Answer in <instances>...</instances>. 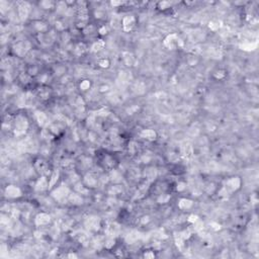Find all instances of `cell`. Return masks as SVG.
Wrapping results in <instances>:
<instances>
[{
	"label": "cell",
	"instance_id": "1",
	"mask_svg": "<svg viewBox=\"0 0 259 259\" xmlns=\"http://www.w3.org/2000/svg\"><path fill=\"white\" fill-rule=\"evenodd\" d=\"M15 128H14V135L15 136H21L24 134V132L27 129V119L23 115H18L15 119Z\"/></svg>",
	"mask_w": 259,
	"mask_h": 259
},
{
	"label": "cell",
	"instance_id": "2",
	"mask_svg": "<svg viewBox=\"0 0 259 259\" xmlns=\"http://www.w3.org/2000/svg\"><path fill=\"white\" fill-rule=\"evenodd\" d=\"M5 193L8 197H20L21 192H20V189L16 187V186L10 185L6 188Z\"/></svg>",
	"mask_w": 259,
	"mask_h": 259
},
{
	"label": "cell",
	"instance_id": "3",
	"mask_svg": "<svg viewBox=\"0 0 259 259\" xmlns=\"http://www.w3.org/2000/svg\"><path fill=\"white\" fill-rule=\"evenodd\" d=\"M122 24H124V28L125 30H132L133 27L135 26V18L133 16H127L124 18V21H122Z\"/></svg>",
	"mask_w": 259,
	"mask_h": 259
},
{
	"label": "cell",
	"instance_id": "4",
	"mask_svg": "<svg viewBox=\"0 0 259 259\" xmlns=\"http://www.w3.org/2000/svg\"><path fill=\"white\" fill-rule=\"evenodd\" d=\"M36 168L37 169V171L39 172L45 173V172H47V169H48V164L43 160H37V163H36Z\"/></svg>",
	"mask_w": 259,
	"mask_h": 259
},
{
	"label": "cell",
	"instance_id": "5",
	"mask_svg": "<svg viewBox=\"0 0 259 259\" xmlns=\"http://www.w3.org/2000/svg\"><path fill=\"white\" fill-rule=\"evenodd\" d=\"M50 222V217L46 214H41L37 217V225H45Z\"/></svg>",
	"mask_w": 259,
	"mask_h": 259
},
{
	"label": "cell",
	"instance_id": "6",
	"mask_svg": "<svg viewBox=\"0 0 259 259\" xmlns=\"http://www.w3.org/2000/svg\"><path fill=\"white\" fill-rule=\"evenodd\" d=\"M28 5L27 4V3H23V6H20V8H18V12H20V16L23 18H26L28 14Z\"/></svg>",
	"mask_w": 259,
	"mask_h": 259
},
{
	"label": "cell",
	"instance_id": "7",
	"mask_svg": "<svg viewBox=\"0 0 259 259\" xmlns=\"http://www.w3.org/2000/svg\"><path fill=\"white\" fill-rule=\"evenodd\" d=\"M36 115H37V121H39L40 126H45V125H47V121H48V118H47V115H45V113L37 112Z\"/></svg>",
	"mask_w": 259,
	"mask_h": 259
},
{
	"label": "cell",
	"instance_id": "8",
	"mask_svg": "<svg viewBox=\"0 0 259 259\" xmlns=\"http://www.w3.org/2000/svg\"><path fill=\"white\" fill-rule=\"evenodd\" d=\"M88 225H89V228L91 230H97L99 226V222L96 218H90V219L88 220Z\"/></svg>",
	"mask_w": 259,
	"mask_h": 259
},
{
	"label": "cell",
	"instance_id": "9",
	"mask_svg": "<svg viewBox=\"0 0 259 259\" xmlns=\"http://www.w3.org/2000/svg\"><path fill=\"white\" fill-rule=\"evenodd\" d=\"M142 136L147 139H149V140H153V139H155L156 137V134L155 132L152 131V130H146V131H144L143 133H142Z\"/></svg>",
	"mask_w": 259,
	"mask_h": 259
},
{
	"label": "cell",
	"instance_id": "10",
	"mask_svg": "<svg viewBox=\"0 0 259 259\" xmlns=\"http://www.w3.org/2000/svg\"><path fill=\"white\" fill-rule=\"evenodd\" d=\"M47 186H49V183L47 182V180L45 178H42L41 179V180L37 182V189H41V190H43V189H45Z\"/></svg>",
	"mask_w": 259,
	"mask_h": 259
},
{
	"label": "cell",
	"instance_id": "11",
	"mask_svg": "<svg viewBox=\"0 0 259 259\" xmlns=\"http://www.w3.org/2000/svg\"><path fill=\"white\" fill-rule=\"evenodd\" d=\"M103 46H104V43L102 42L101 40H99V41H97V42L92 46V50H93V51H98V50L103 48Z\"/></svg>",
	"mask_w": 259,
	"mask_h": 259
},
{
	"label": "cell",
	"instance_id": "12",
	"mask_svg": "<svg viewBox=\"0 0 259 259\" xmlns=\"http://www.w3.org/2000/svg\"><path fill=\"white\" fill-rule=\"evenodd\" d=\"M183 204L185 206L184 208H190L192 206V203L190 200H181L180 203H179V207L183 206Z\"/></svg>",
	"mask_w": 259,
	"mask_h": 259
},
{
	"label": "cell",
	"instance_id": "13",
	"mask_svg": "<svg viewBox=\"0 0 259 259\" xmlns=\"http://www.w3.org/2000/svg\"><path fill=\"white\" fill-rule=\"evenodd\" d=\"M89 86H90V83H89V82H88L87 80L83 81V82L81 83V85H80V87H81L82 90H87L88 88H89Z\"/></svg>",
	"mask_w": 259,
	"mask_h": 259
}]
</instances>
